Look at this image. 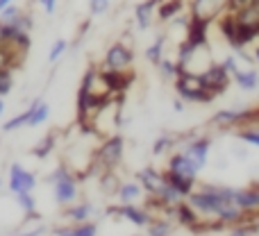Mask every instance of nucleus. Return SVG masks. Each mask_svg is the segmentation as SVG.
<instances>
[{"label":"nucleus","mask_w":259,"mask_h":236,"mask_svg":"<svg viewBox=\"0 0 259 236\" xmlns=\"http://www.w3.org/2000/svg\"><path fill=\"white\" fill-rule=\"evenodd\" d=\"M232 200L234 188L228 186H205L202 191L189 193V205L196 211H202V214H216L221 207L232 205Z\"/></svg>","instance_id":"f257e3e1"},{"label":"nucleus","mask_w":259,"mask_h":236,"mask_svg":"<svg viewBox=\"0 0 259 236\" xmlns=\"http://www.w3.org/2000/svg\"><path fill=\"white\" fill-rule=\"evenodd\" d=\"M175 91L180 93V98L191 100V103H211L214 100V96L202 86L200 73L187 71V68H182L180 75L175 77Z\"/></svg>","instance_id":"f03ea898"},{"label":"nucleus","mask_w":259,"mask_h":236,"mask_svg":"<svg viewBox=\"0 0 259 236\" xmlns=\"http://www.w3.org/2000/svg\"><path fill=\"white\" fill-rule=\"evenodd\" d=\"M200 80H202V86H205V89L216 98V96H221L230 86L232 75L228 73V68H225L223 64H214V62H211L209 66L200 73Z\"/></svg>","instance_id":"7ed1b4c3"},{"label":"nucleus","mask_w":259,"mask_h":236,"mask_svg":"<svg viewBox=\"0 0 259 236\" xmlns=\"http://www.w3.org/2000/svg\"><path fill=\"white\" fill-rule=\"evenodd\" d=\"M53 182H55V200L59 205H68V202L75 200L77 196V184L73 173H68L64 166H59L53 175Z\"/></svg>","instance_id":"20e7f679"},{"label":"nucleus","mask_w":259,"mask_h":236,"mask_svg":"<svg viewBox=\"0 0 259 236\" xmlns=\"http://www.w3.org/2000/svg\"><path fill=\"white\" fill-rule=\"evenodd\" d=\"M132 62H134L132 48L121 43V41L109 45L107 53H105V59H103L105 68H109V71H127V68L132 66Z\"/></svg>","instance_id":"39448f33"},{"label":"nucleus","mask_w":259,"mask_h":236,"mask_svg":"<svg viewBox=\"0 0 259 236\" xmlns=\"http://www.w3.org/2000/svg\"><path fill=\"white\" fill-rule=\"evenodd\" d=\"M36 186V177L25 170L21 164H12L9 168V191L14 196H21V193H32Z\"/></svg>","instance_id":"423d86ee"},{"label":"nucleus","mask_w":259,"mask_h":236,"mask_svg":"<svg viewBox=\"0 0 259 236\" xmlns=\"http://www.w3.org/2000/svg\"><path fill=\"white\" fill-rule=\"evenodd\" d=\"M228 9V0H191V14L193 18H202V21H216L221 14Z\"/></svg>","instance_id":"0eeeda50"},{"label":"nucleus","mask_w":259,"mask_h":236,"mask_svg":"<svg viewBox=\"0 0 259 236\" xmlns=\"http://www.w3.org/2000/svg\"><path fill=\"white\" fill-rule=\"evenodd\" d=\"M121 155H123V138L118 134L109 136L107 141L103 143V148L98 150V161L105 166V168H114V166L121 161Z\"/></svg>","instance_id":"6e6552de"},{"label":"nucleus","mask_w":259,"mask_h":236,"mask_svg":"<svg viewBox=\"0 0 259 236\" xmlns=\"http://www.w3.org/2000/svg\"><path fill=\"white\" fill-rule=\"evenodd\" d=\"M98 80L105 84V91H109L112 96L123 93V91L132 84V75H127L125 71H109V68L98 73Z\"/></svg>","instance_id":"1a4fd4ad"},{"label":"nucleus","mask_w":259,"mask_h":236,"mask_svg":"<svg viewBox=\"0 0 259 236\" xmlns=\"http://www.w3.org/2000/svg\"><path fill=\"white\" fill-rule=\"evenodd\" d=\"M209 21H202V18H189V25H187V34H184V39L189 41V43H193L196 48H205L207 45V36H209Z\"/></svg>","instance_id":"9d476101"},{"label":"nucleus","mask_w":259,"mask_h":236,"mask_svg":"<svg viewBox=\"0 0 259 236\" xmlns=\"http://www.w3.org/2000/svg\"><path fill=\"white\" fill-rule=\"evenodd\" d=\"M168 173L182 175V177H187V179H196L198 166L193 164V161L189 159L184 152H180V155H173V157L168 159Z\"/></svg>","instance_id":"9b49d317"},{"label":"nucleus","mask_w":259,"mask_h":236,"mask_svg":"<svg viewBox=\"0 0 259 236\" xmlns=\"http://www.w3.org/2000/svg\"><path fill=\"white\" fill-rule=\"evenodd\" d=\"M209 146L211 141L207 136H200L196 138V141H191L187 146V150H184V155L189 157V159L193 161V164L198 166V168H202V166L207 164V155H209Z\"/></svg>","instance_id":"f8f14e48"},{"label":"nucleus","mask_w":259,"mask_h":236,"mask_svg":"<svg viewBox=\"0 0 259 236\" xmlns=\"http://www.w3.org/2000/svg\"><path fill=\"white\" fill-rule=\"evenodd\" d=\"M234 205L243 211L259 209V188H234Z\"/></svg>","instance_id":"ddd939ff"},{"label":"nucleus","mask_w":259,"mask_h":236,"mask_svg":"<svg viewBox=\"0 0 259 236\" xmlns=\"http://www.w3.org/2000/svg\"><path fill=\"white\" fill-rule=\"evenodd\" d=\"M161 0H143V3L137 5V9H134V18H137V25L139 30H148L152 23V14H155V9L159 7Z\"/></svg>","instance_id":"4468645a"},{"label":"nucleus","mask_w":259,"mask_h":236,"mask_svg":"<svg viewBox=\"0 0 259 236\" xmlns=\"http://www.w3.org/2000/svg\"><path fill=\"white\" fill-rule=\"evenodd\" d=\"M118 216H123L125 220H130V223H134L137 227H143V225H150V216H148L146 209H139V207H134L132 202L130 205H123L116 209Z\"/></svg>","instance_id":"2eb2a0df"},{"label":"nucleus","mask_w":259,"mask_h":236,"mask_svg":"<svg viewBox=\"0 0 259 236\" xmlns=\"http://www.w3.org/2000/svg\"><path fill=\"white\" fill-rule=\"evenodd\" d=\"M139 182H141V186L146 188L148 193L155 196V193L161 188V184H164V173H157V170H152V168H146L139 173Z\"/></svg>","instance_id":"dca6fc26"},{"label":"nucleus","mask_w":259,"mask_h":236,"mask_svg":"<svg viewBox=\"0 0 259 236\" xmlns=\"http://www.w3.org/2000/svg\"><path fill=\"white\" fill-rule=\"evenodd\" d=\"M184 9V0H161L159 7H157V16L159 21H173L175 16H180Z\"/></svg>","instance_id":"f3484780"},{"label":"nucleus","mask_w":259,"mask_h":236,"mask_svg":"<svg viewBox=\"0 0 259 236\" xmlns=\"http://www.w3.org/2000/svg\"><path fill=\"white\" fill-rule=\"evenodd\" d=\"M232 80L239 84V89H243V91H252V89H257L259 86V75H257V71H252V68H239L237 73H232Z\"/></svg>","instance_id":"a211bd4d"},{"label":"nucleus","mask_w":259,"mask_h":236,"mask_svg":"<svg viewBox=\"0 0 259 236\" xmlns=\"http://www.w3.org/2000/svg\"><path fill=\"white\" fill-rule=\"evenodd\" d=\"M164 177H166V182H168L170 186L184 198H189V193L193 191V184H196V179H187V177L175 175V173H164Z\"/></svg>","instance_id":"6ab92c4d"},{"label":"nucleus","mask_w":259,"mask_h":236,"mask_svg":"<svg viewBox=\"0 0 259 236\" xmlns=\"http://www.w3.org/2000/svg\"><path fill=\"white\" fill-rule=\"evenodd\" d=\"M175 216H178V220L184 227H196L198 220H200L198 218V211L191 205H178L175 207Z\"/></svg>","instance_id":"aec40b11"},{"label":"nucleus","mask_w":259,"mask_h":236,"mask_svg":"<svg viewBox=\"0 0 259 236\" xmlns=\"http://www.w3.org/2000/svg\"><path fill=\"white\" fill-rule=\"evenodd\" d=\"M216 218L221 220V223H239V220L243 218V209H239L237 205H225L221 207L219 211H216Z\"/></svg>","instance_id":"412c9836"},{"label":"nucleus","mask_w":259,"mask_h":236,"mask_svg":"<svg viewBox=\"0 0 259 236\" xmlns=\"http://www.w3.org/2000/svg\"><path fill=\"white\" fill-rule=\"evenodd\" d=\"M50 116V107L44 103V100H34L32 103V116H30V127H36V125H41L46 118Z\"/></svg>","instance_id":"4be33fe9"},{"label":"nucleus","mask_w":259,"mask_h":236,"mask_svg":"<svg viewBox=\"0 0 259 236\" xmlns=\"http://www.w3.org/2000/svg\"><path fill=\"white\" fill-rule=\"evenodd\" d=\"M164 43H166L164 36H157L155 43L146 48V59H148L150 64H155V66L161 62V59H164Z\"/></svg>","instance_id":"5701e85b"},{"label":"nucleus","mask_w":259,"mask_h":236,"mask_svg":"<svg viewBox=\"0 0 259 236\" xmlns=\"http://www.w3.org/2000/svg\"><path fill=\"white\" fill-rule=\"evenodd\" d=\"M30 116H32V105L23 114H18V116H14L12 120H7V123H5V132H14V129L27 125V123H30Z\"/></svg>","instance_id":"b1692460"},{"label":"nucleus","mask_w":259,"mask_h":236,"mask_svg":"<svg viewBox=\"0 0 259 236\" xmlns=\"http://www.w3.org/2000/svg\"><path fill=\"white\" fill-rule=\"evenodd\" d=\"M157 66H159V71H161V75L164 77H168V80H175V77L180 75V71H182V66H180L178 62H170V59H161L159 64H157Z\"/></svg>","instance_id":"393cba45"},{"label":"nucleus","mask_w":259,"mask_h":236,"mask_svg":"<svg viewBox=\"0 0 259 236\" xmlns=\"http://www.w3.org/2000/svg\"><path fill=\"white\" fill-rule=\"evenodd\" d=\"M139 196H141V186H139V184H123V186L118 188V198H121L125 205H130L132 200H137Z\"/></svg>","instance_id":"a878e982"},{"label":"nucleus","mask_w":259,"mask_h":236,"mask_svg":"<svg viewBox=\"0 0 259 236\" xmlns=\"http://www.w3.org/2000/svg\"><path fill=\"white\" fill-rule=\"evenodd\" d=\"M66 216L73 218L75 223H82V220H87L91 216V207L89 205H77V207H73V209H66Z\"/></svg>","instance_id":"bb28decb"},{"label":"nucleus","mask_w":259,"mask_h":236,"mask_svg":"<svg viewBox=\"0 0 259 236\" xmlns=\"http://www.w3.org/2000/svg\"><path fill=\"white\" fill-rule=\"evenodd\" d=\"M66 48H68V41H66V39H57V41L53 43V48H50V53H48V62L55 64L64 53H66Z\"/></svg>","instance_id":"cd10ccee"},{"label":"nucleus","mask_w":259,"mask_h":236,"mask_svg":"<svg viewBox=\"0 0 259 236\" xmlns=\"http://www.w3.org/2000/svg\"><path fill=\"white\" fill-rule=\"evenodd\" d=\"M53 146H55V138H53V134H48V136L44 138V141L39 143V146L32 150V155H36V157H48L50 155V150H53Z\"/></svg>","instance_id":"c85d7f7f"},{"label":"nucleus","mask_w":259,"mask_h":236,"mask_svg":"<svg viewBox=\"0 0 259 236\" xmlns=\"http://www.w3.org/2000/svg\"><path fill=\"white\" fill-rule=\"evenodd\" d=\"M23 12V9L21 7H16V5H7V7H5V9H0V21H3V23H14V21H16V18H18V14H21Z\"/></svg>","instance_id":"c756f323"},{"label":"nucleus","mask_w":259,"mask_h":236,"mask_svg":"<svg viewBox=\"0 0 259 236\" xmlns=\"http://www.w3.org/2000/svg\"><path fill=\"white\" fill-rule=\"evenodd\" d=\"M14 86V77H12V71H0V96H7Z\"/></svg>","instance_id":"7c9ffc66"},{"label":"nucleus","mask_w":259,"mask_h":236,"mask_svg":"<svg viewBox=\"0 0 259 236\" xmlns=\"http://www.w3.org/2000/svg\"><path fill=\"white\" fill-rule=\"evenodd\" d=\"M109 9V0H89V12L91 16H100Z\"/></svg>","instance_id":"2f4dec72"},{"label":"nucleus","mask_w":259,"mask_h":236,"mask_svg":"<svg viewBox=\"0 0 259 236\" xmlns=\"http://www.w3.org/2000/svg\"><path fill=\"white\" fill-rule=\"evenodd\" d=\"M16 200L30 216L34 214V198H32V193H21V196H16Z\"/></svg>","instance_id":"473e14b6"},{"label":"nucleus","mask_w":259,"mask_h":236,"mask_svg":"<svg viewBox=\"0 0 259 236\" xmlns=\"http://www.w3.org/2000/svg\"><path fill=\"white\" fill-rule=\"evenodd\" d=\"M73 236H96V225H91V223H84V225H80V227H73V229H68Z\"/></svg>","instance_id":"72a5a7b5"},{"label":"nucleus","mask_w":259,"mask_h":236,"mask_svg":"<svg viewBox=\"0 0 259 236\" xmlns=\"http://www.w3.org/2000/svg\"><path fill=\"white\" fill-rule=\"evenodd\" d=\"M168 234H170L168 223H157L152 227H148V236H168Z\"/></svg>","instance_id":"f704fd0d"},{"label":"nucleus","mask_w":259,"mask_h":236,"mask_svg":"<svg viewBox=\"0 0 259 236\" xmlns=\"http://www.w3.org/2000/svg\"><path fill=\"white\" fill-rule=\"evenodd\" d=\"M239 136H241L246 143H252V146L259 148V129H243Z\"/></svg>","instance_id":"c9c22d12"},{"label":"nucleus","mask_w":259,"mask_h":236,"mask_svg":"<svg viewBox=\"0 0 259 236\" xmlns=\"http://www.w3.org/2000/svg\"><path fill=\"white\" fill-rule=\"evenodd\" d=\"M221 64H223V66L228 68V73H230V75L239 71V64H237V59H234V57H225V59H223V62H221Z\"/></svg>","instance_id":"e433bc0d"},{"label":"nucleus","mask_w":259,"mask_h":236,"mask_svg":"<svg viewBox=\"0 0 259 236\" xmlns=\"http://www.w3.org/2000/svg\"><path fill=\"white\" fill-rule=\"evenodd\" d=\"M36 3L44 7L46 14H55V9H57V0H36Z\"/></svg>","instance_id":"4c0bfd02"},{"label":"nucleus","mask_w":259,"mask_h":236,"mask_svg":"<svg viewBox=\"0 0 259 236\" xmlns=\"http://www.w3.org/2000/svg\"><path fill=\"white\" fill-rule=\"evenodd\" d=\"M170 143H173V141H170V138L161 136V138H159V141H157V143H155V155H161V150H164V148H168V146H170Z\"/></svg>","instance_id":"58836bf2"},{"label":"nucleus","mask_w":259,"mask_h":236,"mask_svg":"<svg viewBox=\"0 0 259 236\" xmlns=\"http://www.w3.org/2000/svg\"><path fill=\"white\" fill-rule=\"evenodd\" d=\"M230 236H250V229H246V227H237Z\"/></svg>","instance_id":"ea45409f"},{"label":"nucleus","mask_w":259,"mask_h":236,"mask_svg":"<svg viewBox=\"0 0 259 236\" xmlns=\"http://www.w3.org/2000/svg\"><path fill=\"white\" fill-rule=\"evenodd\" d=\"M12 3H16V0H0V9H5L7 5H12Z\"/></svg>","instance_id":"a19ab883"},{"label":"nucleus","mask_w":259,"mask_h":236,"mask_svg":"<svg viewBox=\"0 0 259 236\" xmlns=\"http://www.w3.org/2000/svg\"><path fill=\"white\" fill-rule=\"evenodd\" d=\"M3 112H5V100H3V96H0V116H3Z\"/></svg>","instance_id":"79ce46f5"},{"label":"nucleus","mask_w":259,"mask_h":236,"mask_svg":"<svg viewBox=\"0 0 259 236\" xmlns=\"http://www.w3.org/2000/svg\"><path fill=\"white\" fill-rule=\"evenodd\" d=\"M59 236H73V234H71V232H68V229H64V232H62V234H59Z\"/></svg>","instance_id":"37998d69"},{"label":"nucleus","mask_w":259,"mask_h":236,"mask_svg":"<svg viewBox=\"0 0 259 236\" xmlns=\"http://www.w3.org/2000/svg\"><path fill=\"white\" fill-rule=\"evenodd\" d=\"M255 59H257V62H259V45H257V48H255Z\"/></svg>","instance_id":"c03bdc74"},{"label":"nucleus","mask_w":259,"mask_h":236,"mask_svg":"<svg viewBox=\"0 0 259 236\" xmlns=\"http://www.w3.org/2000/svg\"><path fill=\"white\" fill-rule=\"evenodd\" d=\"M168 236H170V234H168Z\"/></svg>","instance_id":"a18cd8bd"}]
</instances>
